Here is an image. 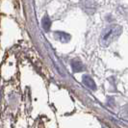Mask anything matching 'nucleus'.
I'll return each mask as SVG.
<instances>
[{
	"mask_svg": "<svg viewBox=\"0 0 128 128\" xmlns=\"http://www.w3.org/2000/svg\"><path fill=\"white\" fill-rule=\"evenodd\" d=\"M122 29L120 25L114 24L108 26L101 34L100 42L102 44L103 46H108L112 42L118 38V36L122 34Z\"/></svg>",
	"mask_w": 128,
	"mask_h": 128,
	"instance_id": "f257e3e1",
	"label": "nucleus"
},
{
	"mask_svg": "<svg viewBox=\"0 0 128 128\" xmlns=\"http://www.w3.org/2000/svg\"><path fill=\"white\" fill-rule=\"evenodd\" d=\"M82 80H83V83L85 86H87L90 90H94L96 89V83L94 82V80L90 78L89 75H84L83 78H82Z\"/></svg>",
	"mask_w": 128,
	"mask_h": 128,
	"instance_id": "f03ea898",
	"label": "nucleus"
},
{
	"mask_svg": "<svg viewBox=\"0 0 128 128\" xmlns=\"http://www.w3.org/2000/svg\"><path fill=\"white\" fill-rule=\"evenodd\" d=\"M55 36H56V38L59 40L61 42H68L70 40V35L64 32H56Z\"/></svg>",
	"mask_w": 128,
	"mask_h": 128,
	"instance_id": "7ed1b4c3",
	"label": "nucleus"
},
{
	"mask_svg": "<svg viewBox=\"0 0 128 128\" xmlns=\"http://www.w3.org/2000/svg\"><path fill=\"white\" fill-rule=\"evenodd\" d=\"M71 66H72V71L73 72H79V71H82L84 70L83 64H82V63L80 61H74V62H72Z\"/></svg>",
	"mask_w": 128,
	"mask_h": 128,
	"instance_id": "20e7f679",
	"label": "nucleus"
},
{
	"mask_svg": "<svg viewBox=\"0 0 128 128\" xmlns=\"http://www.w3.org/2000/svg\"><path fill=\"white\" fill-rule=\"evenodd\" d=\"M50 26H51V21H50V19L48 18V16L44 18H42V27L44 28L45 31H48Z\"/></svg>",
	"mask_w": 128,
	"mask_h": 128,
	"instance_id": "39448f33",
	"label": "nucleus"
}]
</instances>
